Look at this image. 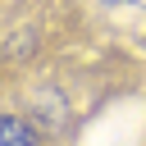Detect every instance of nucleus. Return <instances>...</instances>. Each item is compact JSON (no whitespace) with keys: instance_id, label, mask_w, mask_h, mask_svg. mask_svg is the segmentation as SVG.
I'll list each match as a JSON object with an SVG mask.
<instances>
[{"instance_id":"1","label":"nucleus","mask_w":146,"mask_h":146,"mask_svg":"<svg viewBox=\"0 0 146 146\" xmlns=\"http://www.w3.org/2000/svg\"><path fill=\"white\" fill-rule=\"evenodd\" d=\"M0 146H36V132L14 119V114H0Z\"/></svg>"}]
</instances>
